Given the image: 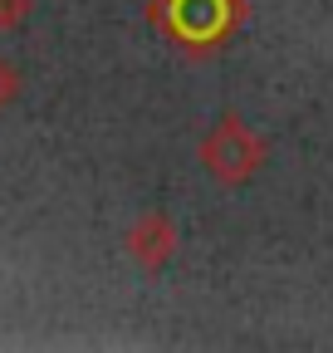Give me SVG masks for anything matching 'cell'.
<instances>
[{
    "instance_id": "obj_1",
    "label": "cell",
    "mask_w": 333,
    "mask_h": 353,
    "mask_svg": "<svg viewBox=\"0 0 333 353\" xmlns=\"http://www.w3.org/2000/svg\"><path fill=\"white\" fill-rule=\"evenodd\" d=\"M142 15L172 50H182L186 59H206L240 34V25L250 20V0H147Z\"/></svg>"
},
{
    "instance_id": "obj_2",
    "label": "cell",
    "mask_w": 333,
    "mask_h": 353,
    "mask_svg": "<svg viewBox=\"0 0 333 353\" xmlns=\"http://www.w3.org/2000/svg\"><path fill=\"white\" fill-rule=\"evenodd\" d=\"M196 162L216 187H245L270 162V138H260L240 113H221L196 143Z\"/></svg>"
},
{
    "instance_id": "obj_3",
    "label": "cell",
    "mask_w": 333,
    "mask_h": 353,
    "mask_svg": "<svg viewBox=\"0 0 333 353\" xmlns=\"http://www.w3.org/2000/svg\"><path fill=\"white\" fill-rule=\"evenodd\" d=\"M122 245H128V255H133V265H138V270H147V275H162L166 265L177 260L182 231H177V221L166 216V211H142V216L133 221V226H128Z\"/></svg>"
},
{
    "instance_id": "obj_4",
    "label": "cell",
    "mask_w": 333,
    "mask_h": 353,
    "mask_svg": "<svg viewBox=\"0 0 333 353\" xmlns=\"http://www.w3.org/2000/svg\"><path fill=\"white\" fill-rule=\"evenodd\" d=\"M15 99H20V69H15L6 54H0V113H6Z\"/></svg>"
},
{
    "instance_id": "obj_5",
    "label": "cell",
    "mask_w": 333,
    "mask_h": 353,
    "mask_svg": "<svg viewBox=\"0 0 333 353\" xmlns=\"http://www.w3.org/2000/svg\"><path fill=\"white\" fill-rule=\"evenodd\" d=\"M34 10V0H0V30H20Z\"/></svg>"
}]
</instances>
